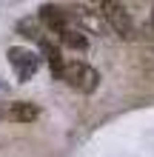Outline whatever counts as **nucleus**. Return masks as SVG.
Here are the masks:
<instances>
[{
    "mask_svg": "<svg viewBox=\"0 0 154 157\" xmlns=\"http://www.w3.org/2000/svg\"><path fill=\"white\" fill-rule=\"evenodd\" d=\"M63 83H69L74 91L80 94H92V91L100 86V75H97V69H92L88 63H80V60H69L66 66H63V75H60Z\"/></svg>",
    "mask_w": 154,
    "mask_h": 157,
    "instance_id": "obj_1",
    "label": "nucleus"
},
{
    "mask_svg": "<svg viewBox=\"0 0 154 157\" xmlns=\"http://www.w3.org/2000/svg\"><path fill=\"white\" fill-rule=\"evenodd\" d=\"M100 9H103L106 23L114 29V34H120L123 40H131L134 37V20H131L129 9H126L123 3H111V0H106V3H100Z\"/></svg>",
    "mask_w": 154,
    "mask_h": 157,
    "instance_id": "obj_2",
    "label": "nucleus"
},
{
    "mask_svg": "<svg viewBox=\"0 0 154 157\" xmlns=\"http://www.w3.org/2000/svg\"><path fill=\"white\" fill-rule=\"evenodd\" d=\"M9 63H12L17 80H32L37 66H40V57L34 52L23 49V46H12V49H9Z\"/></svg>",
    "mask_w": 154,
    "mask_h": 157,
    "instance_id": "obj_3",
    "label": "nucleus"
},
{
    "mask_svg": "<svg viewBox=\"0 0 154 157\" xmlns=\"http://www.w3.org/2000/svg\"><path fill=\"white\" fill-rule=\"evenodd\" d=\"M37 20L46 26L49 32H54V34H63V32L69 29V12H63V9L51 6V3L40 9V17H37Z\"/></svg>",
    "mask_w": 154,
    "mask_h": 157,
    "instance_id": "obj_4",
    "label": "nucleus"
},
{
    "mask_svg": "<svg viewBox=\"0 0 154 157\" xmlns=\"http://www.w3.org/2000/svg\"><path fill=\"white\" fill-rule=\"evenodd\" d=\"M40 52H43V57H46L49 69L54 71V77H60V75H63V66H66V60H63L60 49H57V46H54L51 40H46V37H43V40H40Z\"/></svg>",
    "mask_w": 154,
    "mask_h": 157,
    "instance_id": "obj_5",
    "label": "nucleus"
},
{
    "mask_svg": "<svg viewBox=\"0 0 154 157\" xmlns=\"http://www.w3.org/2000/svg\"><path fill=\"white\" fill-rule=\"evenodd\" d=\"M9 120H14V123H32V120H37V106L34 103H12L9 106Z\"/></svg>",
    "mask_w": 154,
    "mask_h": 157,
    "instance_id": "obj_6",
    "label": "nucleus"
},
{
    "mask_svg": "<svg viewBox=\"0 0 154 157\" xmlns=\"http://www.w3.org/2000/svg\"><path fill=\"white\" fill-rule=\"evenodd\" d=\"M60 40H63V46H69V49H77V52H83L86 46H88L86 32H83V29H74V26H69V29L60 34Z\"/></svg>",
    "mask_w": 154,
    "mask_h": 157,
    "instance_id": "obj_7",
    "label": "nucleus"
},
{
    "mask_svg": "<svg viewBox=\"0 0 154 157\" xmlns=\"http://www.w3.org/2000/svg\"><path fill=\"white\" fill-rule=\"evenodd\" d=\"M17 32L26 34L29 40H43L40 37V34H43V23L37 20V17H26V20H20V23H17Z\"/></svg>",
    "mask_w": 154,
    "mask_h": 157,
    "instance_id": "obj_8",
    "label": "nucleus"
},
{
    "mask_svg": "<svg viewBox=\"0 0 154 157\" xmlns=\"http://www.w3.org/2000/svg\"><path fill=\"white\" fill-rule=\"evenodd\" d=\"M151 20H154V12H151Z\"/></svg>",
    "mask_w": 154,
    "mask_h": 157,
    "instance_id": "obj_9",
    "label": "nucleus"
}]
</instances>
